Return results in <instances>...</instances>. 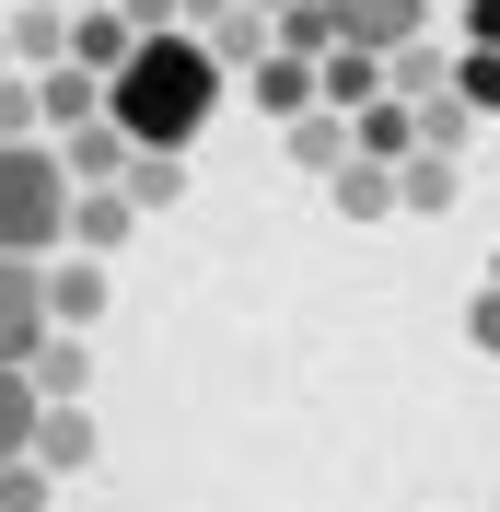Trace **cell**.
Wrapping results in <instances>:
<instances>
[{"label":"cell","mask_w":500,"mask_h":512,"mask_svg":"<svg viewBox=\"0 0 500 512\" xmlns=\"http://www.w3.org/2000/svg\"><path fill=\"white\" fill-rule=\"evenodd\" d=\"M105 105L128 117V140L187 152L198 128H210V105H221V47H210V35H187V24L140 35V47H128V70L105 82Z\"/></svg>","instance_id":"1"},{"label":"cell","mask_w":500,"mask_h":512,"mask_svg":"<svg viewBox=\"0 0 500 512\" xmlns=\"http://www.w3.org/2000/svg\"><path fill=\"white\" fill-rule=\"evenodd\" d=\"M70 152L59 140H0V256H59L70 245Z\"/></svg>","instance_id":"2"},{"label":"cell","mask_w":500,"mask_h":512,"mask_svg":"<svg viewBox=\"0 0 500 512\" xmlns=\"http://www.w3.org/2000/svg\"><path fill=\"white\" fill-rule=\"evenodd\" d=\"M47 256H0V361H35L47 350Z\"/></svg>","instance_id":"3"},{"label":"cell","mask_w":500,"mask_h":512,"mask_svg":"<svg viewBox=\"0 0 500 512\" xmlns=\"http://www.w3.org/2000/svg\"><path fill=\"white\" fill-rule=\"evenodd\" d=\"M59 152H70V175H82V187H117L140 140H128V117H117V105H94V117H70V128H59Z\"/></svg>","instance_id":"4"},{"label":"cell","mask_w":500,"mask_h":512,"mask_svg":"<svg viewBox=\"0 0 500 512\" xmlns=\"http://www.w3.org/2000/svg\"><path fill=\"white\" fill-rule=\"evenodd\" d=\"M128 47H140L128 0H70V59H82V70H105V82H117V70H128Z\"/></svg>","instance_id":"5"},{"label":"cell","mask_w":500,"mask_h":512,"mask_svg":"<svg viewBox=\"0 0 500 512\" xmlns=\"http://www.w3.org/2000/svg\"><path fill=\"white\" fill-rule=\"evenodd\" d=\"M326 12H338V35H349V47H384V59H396L407 35L431 24V0H326Z\"/></svg>","instance_id":"6"},{"label":"cell","mask_w":500,"mask_h":512,"mask_svg":"<svg viewBox=\"0 0 500 512\" xmlns=\"http://www.w3.org/2000/svg\"><path fill=\"white\" fill-rule=\"evenodd\" d=\"M256 105H268V117H303V105H326V82H314V59L303 47H256Z\"/></svg>","instance_id":"7"},{"label":"cell","mask_w":500,"mask_h":512,"mask_svg":"<svg viewBox=\"0 0 500 512\" xmlns=\"http://www.w3.org/2000/svg\"><path fill=\"white\" fill-rule=\"evenodd\" d=\"M128 222H140V198H128V187H70V245H82V256H117Z\"/></svg>","instance_id":"8"},{"label":"cell","mask_w":500,"mask_h":512,"mask_svg":"<svg viewBox=\"0 0 500 512\" xmlns=\"http://www.w3.org/2000/svg\"><path fill=\"white\" fill-rule=\"evenodd\" d=\"M0 24H12V59L24 70L70 59V0H0Z\"/></svg>","instance_id":"9"},{"label":"cell","mask_w":500,"mask_h":512,"mask_svg":"<svg viewBox=\"0 0 500 512\" xmlns=\"http://www.w3.org/2000/svg\"><path fill=\"white\" fill-rule=\"evenodd\" d=\"M326 187H338V222H396V210H407V198H396V163H373V152H349Z\"/></svg>","instance_id":"10"},{"label":"cell","mask_w":500,"mask_h":512,"mask_svg":"<svg viewBox=\"0 0 500 512\" xmlns=\"http://www.w3.org/2000/svg\"><path fill=\"white\" fill-rule=\"evenodd\" d=\"M47 315H59V326H94L105 315V256H82V245L47 256Z\"/></svg>","instance_id":"11"},{"label":"cell","mask_w":500,"mask_h":512,"mask_svg":"<svg viewBox=\"0 0 500 512\" xmlns=\"http://www.w3.org/2000/svg\"><path fill=\"white\" fill-rule=\"evenodd\" d=\"M35 454H47L59 478H82V466H94V408H82V396H47V419H35Z\"/></svg>","instance_id":"12"},{"label":"cell","mask_w":500,"mask_h":512,"mask_svg":"<svg viewBox=\"0 0 500 512\" xmlns=\"http://www.w3.org/2000/svg\"><path fill=\"white\" fill-rule=\"evenodd\" d=\"M454 187H466V152H431V140H419V152L396 163V198H407V210H454Z\"/></svg>","instance_id":"13"},{"label":"cell","mask_w":500,"mask_h":512,"mask_svg":"<svg viewBox=\"0 0 500 512\" xmlns=\"http://www.w3.org/2000/svg\"><path fill=\"white\" fill-rule=\"evenodd\" d=\"M35 419H47L35 361H0V454H35Z\"/></svg>","instance_id":"14"},{"label":"cell","mask_w":500,"mask_h":512,"mask_svg":"<svg viewBox=\"0 0 500 512\" xmlns=\"http://www.w3.org/2000/svg\"><path fill=\"white\" fill-rule=\"evenodd\" d=\"M128 198H140V210H175V198H187V152H152V140H140V152H128V175H117Z\"/></svg>","instance_id":"15"},{"label":"cell","mask_w":500,"mask_h":512,"mask_svg":"<svg viewBox=\"0 0 500 512\" xmlns=\"http://www.w3.org/2000/svg\"><path fill=\"white\" fill-rule=\"evenodd\" d=\"M384 70H396V94H407V105H419V94H454V59H442L431 35H407V47H396Z\"/></svg>","instance_id":"16"},{"label":"cell","mask_w":500,"mask_h":512,"mask_svg":"<svg viewBox=\"0 0 500 512\" xmlns=\"http://www.w3.org/2000/svg\"><path fill=\"white\" fill-rule=\"evenodd\" d=\"M35 128H47V82L12 59V70H0V140H35Z\"/></svg>","instance_id":"17"},{"label":"cell","mask_w":500,"mask_h":512,"mask_svg":"<svg viewBox=\"0 0 500 512\" xmlns=\"http://www.w3.org/2000/svg\"><path fill=\"white\" fill-rule=\"evenodd\" d=\"M454 94H466V105H500V47H454Z\"/></svg>","instance_id":"18"},{"label":"cell","mask_w":500,"mask_h":512,"mask_svg":"<svg viewBox=\"0 0 500 512\" xmlns=\"http://www.w3.org/2000/svg\"><path fill=\"white\" fill-rule=\"evenodd\" d=\"M454 24H466V47H500V0H454Z\"/></svg>","instance_id":"19"},{"label":"cell","mask_w":500,"mask_h":512,"mask_svg":"<svg viewBox=\"0 0 500 512\" xmlns=\"http://www.w3.org/2000/svg\"><path fill=\"white\" fill-rule=\"evenodd\" d=\"M466 338H477V350H500V280H489V291L466 303Z\"/></svg>","instance_id":"20"},{"label":"cell","mask_w":500,"mask_h":512,"mask_svg":"<svg viewBox=\"0 0 500 512\" xmlns=\"http://www.w3.org/2000/svg\"><path fill=\"white\" fill-rule=\"evenodd\" d=\"M128 24H140V35H163V24H187V0H128Z\"/></svg>","instance_id":"21"},{"label":"cell","mask_w":500,"mask_h":512,"mask_svg":"<svg viewBox=\"0 0 500 512\" xmlns=\"http://www.w3.org/2000/svg\"><path fill=\"white\" fill-rule=\"evenodd\" d=\"M0 70H12V24H0Z\"/></svg>","instance_id":"22"},{"label":"cell","mask_w":500,"mask_h":512,"mask_svg":"<svg viewBox=\"0 0 500 512\" xmlns=\"http://www.w3.org/2000/svg\"><path fill=\"white\" fill-rule=\"evenodd\" d=\"M489 280H500V268H489Z\"/></svg>","instance_id":"23"}]
</instances>
